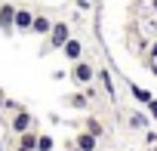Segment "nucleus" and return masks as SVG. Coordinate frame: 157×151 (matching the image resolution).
<instances>
[{"label": "nucleus", "instance_id": "1", "mask_svg": "<svg viewBox=\"0 0 157 151\" xmlns=\"http://www.w3.org/2000/svg\"><path fill=\"white\" fill-rule=\"evenodd\" d=\"M46 37H49V46H52V49H62L65 40L71 37V25H68V22H52V28H49Z\"/></svg>", "mask_w": 157, "mask_h": 151}, {"label": "nucleus", "instance_id": "2", "mask_svg": "<svg viewBox=\"0 0 157 151\" xmlns=\"http://www.w3.org/2000/svg\"><path fill=\"white\" fill-rule=\"evenodd\" d=\"M93 77H96V68H93L90 62H83V59H77V62H74V68H71V80L83 87V83H90Z\"/></svg>", "mask_w": 157, "mask_h": 151}, {"label": "nucleus", "instance_id": "3", "mask_svg": "<svg viewBox=\"0 0 157 151\" xmlns=\"http://www.w3.org/2000/svg\"><path fill=\"white\" fill-rule=\"evenodd\" d=\"M0 31H3V34H13L16 31V3L0 0Z\"/></svg>", "mask_w": 157, "mask_h": 151}, {"label": "nucleus", "instance_id": "4", "mask_svg": "<svg viewBox=\"0 0 157 151\" xmlns=\"http://www.w3.org/2000/svg\"><path fill=\"white\" fill-rule=\"evenodd\" d=\"M10 126H13V133H16V136H22V133H28V130L34 126V117L22 108V111H16V114H13V123H10Z\"/></svg>", "mask_w": 157, "mask_h": 151}, {"label": "nucleus", "instance_id": "5", "mask_svg": "<svg viewBox=\"0 0 157 151\" xmlns=\"http://www.w3.org/2000/svg\"><path fill=\"white\" fill-rule=\"evenodd\" d=\"M62 52H65V59L77 62V59L83 56V43L77 40V37H68V40H65V46H62Z\"/></svg>", "mask_w": 157, "mask_h": 151}, {"label": "nucleus", "instance_id": "6", "mask_svg": "<svg viewBox=\"0 0 157 151\" xmlns=\"http://www.w3.org/2000/svg\"><path fill=\"white\" fill-rule=\"evenodd\" d=\"M31 22H34V13L25 10V6H16V28L19 31H31Z\"/></svg>", "mask_w": 157, "mask_h": 151}, {"label": "nucleus", "instance_id": "7", "mask_svg": "<svg viewBox=\"0 0 157 151\" xmlns=\"http://www.w3.org/2000/svg\"><path fill=\"white\" fill-rule=\"evenodd\" d=\"M49 28H52V19L43 16V13H37L34 22H31V31H34V34H49Z\"/></svg>", "mask_w": 157, "mask_h": 151}, {"label": "nucleus", "instance_id": "8", "mask_svg": "<svg viewBox=\"0 0 157 151\" xmlns=\"http://www.w3.org/2000/svg\"><path fill=\"white\" fill-rule=\"evenodd\" d=\"M96 142H99V139H96L93 133H86V130H83L80 136H77V139H74V145H77V148H80V151H96Z\"/></svg>", "mask_w": 157, "mask_h": 151}, {"label": "nucleus", "instance_id": "9", "mask_svg": "<svg viewBox=\"0 0 157 151\" xmlns=\"http://www.w3.org/2000/svg\"><path fill=\"white\" fill-rule=\"evenodd\" d=\"M37 136H40V133H34V130H28V133H22V139H19V145H25V148H31V151H37Z\"/></svg>", "mask_w": 157, "mask_h": 151}, {"label": "nucleus", "instance_id": "10", "mask_svg": "<svg viewBox=\"0 0 157 151\" xmlns=\"http://www.w3.org/2000/svg\"><path fill=\"white\" fill-rule=\"evenodd\" d=\"M86 133H93V136L99 139V136L105 133V126H102V120H99V117H86Z\"/></svg>", "mask_w": 157, "mask_h": 151}, {"label": "nucleus", "instance_id": "11", "mask_svg": "<svg viewBox=\"0 0 157 151\" xmlns=\"http://www.w3.org/2000/svg\"><path fill=\"white\" fill-rule=\"evenodd\" d=\"M86 102H90V93H74V96L68 99L71 108H86Z\"/></svg>", "mask_w": 157, "mask_h": 151}, {"label": "nucleus", "instance_id": "12", "mask_svg": "<svg viewBox=\"0 0 157 151\" xmlns=\"http://www.w3.org/2000/svg\"><path fill=\"white\" fill-rule=\"evenodd\" d=\"M129 90H132V96H136V102H142V105H148V102H151V99H154V96H151V93H148V90H142V87H136V83H132V87H129Z\"/></svg>", "mask_w": 157, "mask_h": 151}, {"label": "nucleus", "instance_id": "13", "mask_svg": "<svg viewBox=\"0 0 157 151\" xmlns=\"http://www.w3.org/2000/svg\"><path fill=\"white\" fill-rule=\"evenodd\" d=\"M37 151H52V136H37Z\"/></svg>", "mask_w": 157, "mask_h": 151}, {"label": "nucleus", "instance_id": "14", "mask_svg": "<svg viewBox=\"0 0 157 151\" xmlns=\"http://www.w3.org/2000/svg\"><path fill=\"white\" fill-rule=\"evenodd\" d=\"M129 126H132V130H145V126H148V120H145L142 114H129Z\"/></svg>", "mask_w": 157, "mask_h": 151}, {"label": "nucleus", "instance_id": "15", "mask_svg": "<svg viewBox=\"0 0 157 151\" xmlns=\"http://www.w3.org/2000/svg\"><path fill=\"white\" fill-rule=\"evenodd\" d=\"M99 77H102L105 90H108V93H114V83H111V77H108V71H99Z\"/></svg>", "mask_w": 157, "mask_h": 151}, {"label": "nucleus", "instance_id": "16", "mask_svg": "<svg viewBox=\"0 0 157 151\" xmlns=\"http://www.w3.org/2000/svg\"><path fill=\"white\" fill-rule=\"evenodd\" d=\"M3 108H10V111H22V105H19L16 99H3Z\"/></svg>", "mask_w": 157, "mask_h": 151}, {"label": "nucleus", "instance_id": "17", "mask_svg": "<svg viewBox=\"0 0 157 151\" xmlns=\"http://www.w3.org/2000/svg\"><path fill=\"white\" fill-rule=\"evenodd\" d=\"M148 111H151V117L157 120V99H151V102H148Z\"/></svg>", "mask_w": 157, "mask_h": 151}, {"label": "nucleus", "instance_id": "18", "mask_svg": "<svg viewBox=\"0 0 157 151\" xmlns=\"http://www.w3.org/2000/svg\"><path fill=\"white\" fill-rule=\"evenodd\" d=\"M74 3H77V10H90V3H93V0H74Z\"/></svg>", "mask_w": 157, "mask_h": 151}, {"label": "nucleus", "instance_id": "19", "mask_svg": "<svg viewBox=\"0 0 157 151\" xmlns=\"http://www.w3.org/2000/svg\"><path fill=\"white\" fill-rule=\"evenodd\" d=\"M3 99H6V96H3V90H0V111H3Z\"/></svg>", "mask_w": 157, "mask_h": 151}, {"label": "nucleus", "instance_id": "20", "mask_svg": "<svg viewBox=\"0 0 157 151\" xmlns=\"http://www.w3.org/2000/svg\"><path fill=\"white\" fill-rule=\"evenodd\" d=\"M151 56H154V59H157V43H154V46H151Z\"/></svg>", "mask_w": 157, "mask_h": 151}, {"label": "nucleus", "instance_id": "21", "mask_svg": "<svg viewBox=\"0 0 157 151\" xmlns=\"http://www.w3.org/2000/svg\"><path fill=\"white\" fill-rule=\"evenodd\" d=\"M16 151H31V148H25V145H19V148H16Z\"/></svg>", "mask_w": 157, "mask_h": 151}, {"label": "nucleus", "instance_id": "22", "mask_svg": "<svg viewBox=\"0 0 157 151\" xmlns=\"http://www.w3.org/2000/svg\"><path fill=\"white\" fill-rule=\"evenodd\" d=\"M154 13H157V0H154Z\"/></svg>", "mask_w": 157, "mask_h": 151}, {"label": "nucleus", "instance_id": "23", "mask_svg": "<svg viewBox=\"0 0 157 151\" xmlns=\"http://www.w3.org/2000/svg\"><path fill=\"white\" fill-rule=\"evenodd\" d=\"M71 151H80V148H77V145H74V148H71Z\"/></svg>", "mask_w": 157, "mask_h": 151}, {"label": "nucleus", "instance_id": "24", "mask_svg": "<svg viewBox=\"0 0 157 151\" xmlns=\"http://www.w3.org/2000/svg\"><path fill=\"white\" fill-rule=\"evenodd\" d=\"M0 151H3V142H0Z\"/></svg>", "mask_w": 157, "mask_h": 151}]
</instances>
